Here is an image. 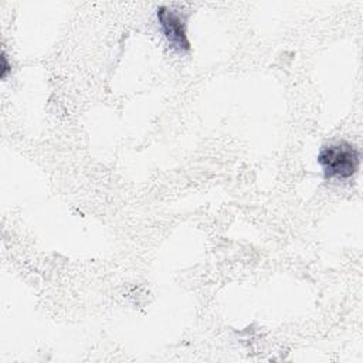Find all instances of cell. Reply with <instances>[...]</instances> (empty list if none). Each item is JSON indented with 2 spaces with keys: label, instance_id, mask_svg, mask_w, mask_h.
<instances>
[{
  "label": "cell",
  "instance_id": "6da1fadb",
  "mask_svg": "<svg viewBox=\"0 0 363 363\" xmlns=\"http://www.w3.org/2000/svg\"><path fill=\"white\" fill-rule=\"evenodd\" d=\"M318 163L328 180H346L357 172L360 153L352 143L340 140L323 146L318 155Z\"/></svg>",
  "mask_w": 363,
  "mask_h": 363
},
{
  "label": "cell",
  "instance_id": "3957f363",
  "mask_svg": "<svg viewBox=\"0 0 363 363\" xmlns=\"http://www.w3.org/2000/svg\"><path fill=\"white\" fill-rule=\"evenodd\" d=\"M1 78H6L7 77V74H9V71H10V68H11V65H9V62H7V55H6V52L3 51L1 52Z\"/></svg>",
  "mask_w": 363,
  "mask_h": 363
},
{
  "label": "cell",
  "instance_id": "7a4b0ae2",
  "mask_svg": "<svg viewBox=\"0 0 363 363\" xmlns=\"http://www.w3.org/2000/svg\"><path fill=\"white\" fill-rule=\"evenodd\" d=\"M156 16L169 44L180 52L190 51V41L186 33V14L174 7L160 6Z\"/></svg>",
  "mask_w": 363,
  "mask_h": 363
}]
</instances>
